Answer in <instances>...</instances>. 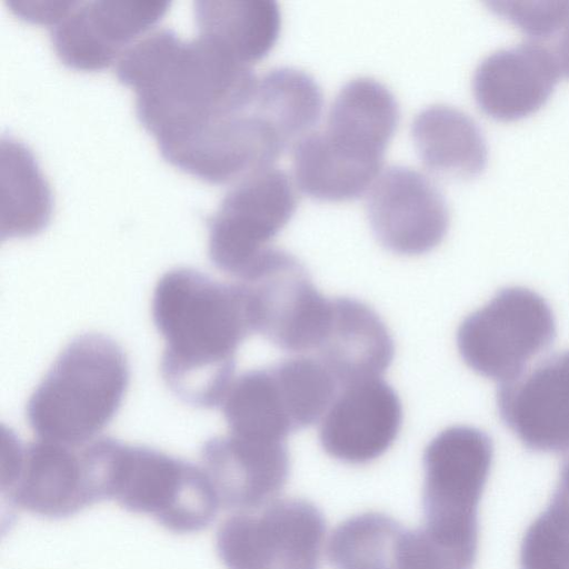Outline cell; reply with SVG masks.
Returning <instances> with one entry per match:
<instances>
[{"instance_id":"cell-25","label":"cell","mask_w":569,"mask_h":569,"mask_svg":"<svg viewBox=\"0 0 569 569\" xmlns=\"http://www.w3.org/2000/svg\"><path fill=\"white\" fill-rule=\"evenodd\" d=\"M323 108L316 79L293 67H278L258 80L251 110L267 121L284 143L295 146L312 132Z\"/></svg>"},{"instance_id":"cell-13","label":"cell","mask_w":569,"mask_h":569,"mask_svg":"<svg viewBox=\"0 0 569 569\" xmlns=\"http://www.w3.org/2000/svg\"><path fill=\"white\" fill-rule=\"evenodd\" d=\"M367 216L377 240L406 256L436 248L449 228V209L437 184L422 172L390 166L369 189Z\"/></svg>"},{"instance_id":"cell-19","label":"cell","mask_w":569,"mask_h":569,"mask_svg":"<svg viewBox=\"0 0 569 569\" xmlns=\"http://www.w3.org/2000/svg\"><path fill=\"white\" fill-rule=\"evenodd\" d=\"M315 350L339 389L380 378L395 355L393 340L378 313L347 297L331 299L329 320Z\"/></svg>"},{"instance_id":"cell-1","label":"cell","mask_w":569,"mask_h":569,"mask_svg":"<svg viewBox=\"0 0 569 569\" xmlns=\"http://www.w3.org/2000/svg\"><path fill=\"white\" fill-rule=\"evenodd\" d=\"M116 73L134 90L137 117L158 144L250 109L258 84L249 64L200 37L184 41L169 28L132 43Z\"/></svg>"},{"instance_id":"cell-7","label":"cell","mask_w":569,"mask_h":569,"mask_svg":"<svg viewBox=\"0 0 569 569\" xmlns=\"http://www.w3.org/2000/svg\"><path fill=\"white\" fill-rule=\"evenodd\" d=\"M556 336L549 303L528 288L507 287L463 319L457 347L470 369L502 383L526 371L531 358L547 350Z\"/></svg>"},{"instance_id":"cell-20","label":"cell","mask_w":569,"mask_h":569,"mask_svg":"<svg viewBox=\"0 0 569 569\" xmlns=\"http://www.w3.org/2000/svg\"><path fill=\"white\" fill-rule=\"evenodd\" d=\"M399 119L393 93L373 78L358 77L346 82L337 93L325 132L348 151L382 162Z\"/></svg>"},{"instance_id":"cell-23","label":"cell","mask_w":569,"mask_h":569,"mask_svg":"<svg viewBox=\"0 0 569 569\" xmlns=\"http://www.w3.org/2000/svg\"><path fill=\"white\" fill-rule=\"evenodd\" d=\"M293 174L299 189L321 201L361 197L380 174L382 163L357 157L325 131H312L293 146Z\"/></svg>"},{"instance_id":"cell-11","label":"cell","mask_w":569,"mask_h":569,"mask_svg":"<svg viewBox=\"0 0 569 569\" xmlns=\"http://www.w3.org/2000/svg\"><path fill=\"white\" fill-rule=\"evenodd\" d=\"M1 491L14 506L50 519L100 501L81 451L46 440L24 445L11 431L2 435Z\"/></svg>"},{"instance_id":"cell-21","label":"cell","mask_w":569,"mask_h":569,"mask_svg":"<svg viewBox=\"0 0 569 569\" xmlns=\"http://www.w3.org/2000/svg\"><path fill=\"white\" fill-rule=\"evenodd\" d=\"M411 137L421 162L435 174L469 179L487 166L488 148L480 127L455 107L431 104L420 110Z\"/></svg>"},{"instance_id":"cell-2","label":"cell","mask_w":569,"mask_h":569,"mask_svg":"<svg viewBox=\"0 0 569 569\" xmlns=\"http://www.w3.org/2000/svg\"><path fill=\"white\" fill-rule=\"evenodd\" d=\"M151 312L164 340L166 385L190 406H220L236 378L237 350L253 332L242 284L174 268L158 280Z\"/></svg>"},{"instance_id":"cell-31","label":"cell","mask_w":569,"mask_h":569,"mask_svg":"<svg viewBox=\"0 0 569 569\" xmlns=\"http://www.w3.org/2000/svg\"><path fill=\"white\" fill-rule=\"evenodd\" d=\"M556 489L569 496V458L561 466L559 482Z\"/></svg>"},{"instance_id":"cell-6","label":"cell","mask_w":569,"mask_h":569,"mask_svg":"<svg viewBox=\"0 0 569 569\" xmlns=\"http://www.w3.org/2000/svg\"><path fill=\"white\" fill-rule=\"evenodd\" d=\"M338 391L317 357L298 356L236 377L221 409L230 435L284 441L322 419Z\"/></svg>"},{"instance_id":"cell-28","label":"cell","mask_w":569,"mask_h":569,"mask_svg":"<svg viewBox=\"0 0 569 569\" xmlns=\"http://www.w3.org/2000/svg\"><path fill=\"white\" fill-rule=\"evenodd\" d=\"M490 11L546 44L569 19V1H490Z\"/></svg>"},{"instance_id":"cell-18","label":"cell","mask_w":569,"mask_h":569,"mask_svg":"<svg viewBox=\"0 0 569 569\" xmlns=\"http://www.w3.org/2000/svg\"><path fill=\"white\" fill-rule=\"evenodd\" d=\"M560 77L551 52L528 40L487 56L475 70L472 92L483 113L515 121L538 111Z\"/></svg>"},{"instance_id":"cell-22","label":"cell","mask_w":569,"mask_h":569,"mask_svg":"<svg viewBox=\"0 0 569 569\" xmlns=\"http://www.w3.org/2000/svg\"><path fill=\"white\" fill-rule=\"evenodd\" d=\"M193 13L198 37L246 64L264 58L281 29L272 0H197Z\"/></svg>"},{"instance_id":"cell-12","label":"cell","mask_w":569,"mask_h":569,"mask_svg":"<svg viewBox=\"0 0 569 569\" xmlns=\"http://www.w3.org/2000/svg\"><path fill=\"white\" fill-rule=\"evenodd\" d=\"M163 159L206 182H238L273 167L287 149L252 110L212 119L177 139L158 144Z\"/></svg>"},{"instance_id":"cell-4","label":"cell","mask_w":569,"mask_h":569,"mask_svg":"<svg viewBox=\"0 0 569 569\" xmlns=\"http://www.w3.org/2000/svg\"><path fill=\"white\" fill-rule=\"evenodd\" d=\"M129 378L127 357L113 339L94 332L79 335L31 393L28 423L41 440L82 446L113 419Z\"/></svg>"},{"instance_id":"cell-26","label":"cell","mask_w":569,"mask_h":569,"mask_svg":"<svg viewBox=\"0 0 569 569\" xmlns=\"http://www.w3.org/2000/svg\"><path fill=\"white\" fill-rule=\"evenodd\" d=\"M407 531L385 513L356 515L332 531L328 560L335 569H403Z\"/></svg>"},{"instance_id":"cell-16","label":"cell","mask_w":569,"mask_h":569,"mask_svg":"<svg viewBox=\"0 0 569 569\" xmlns=\"http://www.w3.org/2000/svg\"><path fill=\"white\" fill-rule=\"evenodd\" d=\"M402 406L381 378L343 386L321 419L319 441L331 457L352 465L370 462L397 439Z\"/></svg>"},{"instance_id":"cell-17","label":"cell","mask_w":569,"mask_h":569,"mask_svg":"<svg viewBox=\"0 0 569 569\" xmlns=\"http://www.w3.org/2000/svg\"><path fill=\"white\" fill-rule=\"evenodd\" d=\"M201 468L220 507L241 511L259 509L284 487L290 458L284 441H261L233 435L211 438L201 449Z\"/></svg>"},{"instance_id":"cell-3","label":"cell","mask_w":569,"mask_h":569,"mask_svg":"<svg viewBox=\"0 0 569 569\" xmlns=\"http://www.w3.org/2000/svg\"><path fill=\"white\" fill-rule=\"evenodd\" d=\"M493 459L491 438L471 426L439 432L423 452V523L411 530L410 569H473L478 506Z\"/></svg>"},{"instance_id":"cell-5","label":"cell","mask_w":569,"mask_h":569,"mask_svg":"<svg viewBox=\"0 0 569 569\" xmlns=\"http://www.w3.org/2000/svg\"><path fill=\"white\" fill-rule=\"evenodd\" d=\"M101 496L174 533L208 528L220 503L201 467L146 446L101 438L84 447Z\"/></svg>"},{"instance_id":"cell-8","label":"cell","mask_w":569,"mask_h":569,"mask_svg":"<svg viewBox=\"0 0 569 569\" xmlns=\"http://www.w3.org/2000/svg\"><path fill=\"white\" fill-rule=\"evenodd\" d=\"M326 528L312 502L272 500L226 519L217 531L216 549L227 569H320Z\"/></svg>"},{"instance_id":"cell-30","label":"cell","mask_w":569,"mask_h":569,"mask_svg":"<svg viewBox=\"0 0 569 569\" xmlns=\"http://www.w3.org/2000/svg\"><path fill=\"white\" fill-rule=\"evenodd\" d=\"M543 47L553 56L561 76L569 78V19Z\"/></svg>"},{"instance_id":"cell-14","label":"cell","mask_w":569,"mask_h":569,"mask_svg":"<svg viewBox=\"0 0 569 569\" xmlns=\"http://www.w3.org/2000/svg\"><path fill=\"white\" fill-rule=\"evenodd\" d=\"M170 4V1H76L50 28L52 47L69 68L86 71L108 68L166 14Z\"/></svg>"},{"instance_id":"cell-27","label":"cell","mask_w":569,"mask_h":569,"mask_svg":"<svg viewBox=\"0 0 569 569\" xmlns=\"http://www.w3.org/2000/svg\"><path fill=\"white\" fill-rule=\"evenodd\" d=\"M520 569H569V496L556 489L530 523L520 547Z\"/></svg>"},{"instance_id":"cell-9","label":"cell","mask_w":569,"mask_h":569,"mask_svg":"<svg viewBox=\"0 0 569 569\" xmlns=\"http://www.w3.org/2000/svg\"><path fill=\"white\" fill-rule=\"evenodd\" d=\"M296 209L295 187L281 169L271 167L236 182L208 220L210 261L242 280Z\"/></svg>"},{"instance_id":"cell-15","label":"cell","mask_w":569,"mask_h":569,"mask_svg":"<svg viewBox=\"0 0 569 569\" xmlns=\"http://www.w3.org/2000/svg\"><path fill=\"white\" fill-rule=\"evenodd\" d=\"M505 426L532 451H569V349L549 356L497 390Z\"/></svg>"},{"instance_id":"cell-24","label":"cell","mask_w":569,"mask_h":569,"mask_svg":"<svg viewBox=\"0 0 569 569\" xmlns=\"http://www.w3.org/2000/svg\"><path fill=\"white\" fill-rule=\"evenodd\" d=\"M1 239L38 234L49 223L52 193L32 151L3 134L0 143Z\"/></svg>"},{"instance_id":"cell-29","label":"cell","mask_w":569,"mask_h":569,"mask_svg":"<svg viewBox=\"0 0 569 569\" xmlns=\"http://www.w3.org/2000/svg\"><path fill=\"white\" fill-rule=\"evenodd\" d=\"M73 0L53 1H8L10 10L20 19L50 28L62 19L73 7Z\"/></svg>"},{"instance_id":"cell-10","label":"cell","mask_w":569,"mask_h":569,"mask_svg":"<svg viewBox=\"0 0 569 569\" xmlns=\"http://www.w3.org/2000/svg\"><path fill=\"white\" fill-rule=\"evenodd\" d=\"M240 283L253 332L286 351L317 348L329 320L331 299L317 290L295 256L269 248Z\"/></svg>"}]
</instances>
